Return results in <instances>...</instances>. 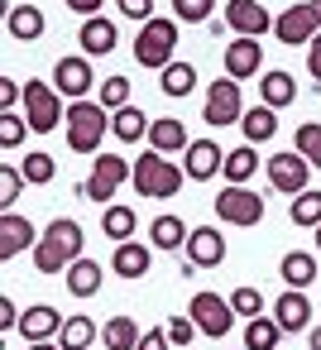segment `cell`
Wrapping results in <instances>:
<instances>
[{"label": "cell", "instance_id": "cell-46", "mask_svg": "<svg viewBox=\"0 0 321 350\" xmlns=\"http://www.w3.org/2000/svg\"><path fill=\"white\" fill-rule=\"evenodd\" d=\"M115 10H120L125 20H139V25H149V20H154V0H115Z\"/></svg>", "mask_w": 321, "mask_h": 350}, {"label": "cell", "instance_id": "cell-23", "mask_svg": "<svg viewBox=\"0 0 321 350\" xmlns=\"http://www.w3.org/2000/svg\"><path fill=\"white\" fill-rule=\"evenodd\" d=\"M278 273H283V283H288V288L307 293V288L316 283L321 264H316V254H307V250H288V254L278 259Z\"/></svg>", "mask_w": 321, "mask_h": 350}, {"label": "cell", "instance_id": "cell-35", "mask_svg": "<svg viewBox=\"0 0 321 350\" xmlns=\"http://www.w3.org/2000/svg\"><path fill=\"white\" fill-rule=\"evenodd\" d=\"M288 216H292V226L316 230V226H321V192H316V187L297 192V197H292V206H288Z\"/></svg>", "mask_w": 321, "mask_h": 350}, {"label": "cell", "instance_id": "cell-49", "mask_svg": "<svg viewBox=\"0 0 321 350\" xmlns=\"http://www.w3.org/2000/svg\"><path fill=\"white\" fill-rule=\"evenodd\" d=\"M139 350H173V340H168V331H158V326H154V331H144V336H139Z\"/></svg>", "mask_w": 321, "mask_h": 350}, {"label": "cell", "instance_id": "cell-1", "mask_svg": "<svg viewBox=\"0 0 321 350\" xmlns=\"http://www.w3.org/2000/svg\"><path fill=\"white\" fill-rule=\"evenodd\" d=\"M82 245H87V235H82V226L72 216L48 221L39 245H34V273H68L82 259Z\"/></svg>", "mask_w": 321, "mask_h": 350}, {"label": "cell", "instance_id": "cell-14", "mask_svg": "<svg viewBox=\"0 0 321 350\" xmlns=\"http://www.w3.org/2000/svg\"><path fill=\"white\" fill-rule=\"evenodd\" d=\"M273 20L278 15H268L259 0H230V5H225V25H230L235 39H259V34L273 29Z\"/></svg>", "mask_w": 321, "mask_h": 350}, {"label": "cell", "instance_id": "cell-51", "mask_svg": "<svg viewBox=\"0 0 321 350\" xmlns=\"http://www.w3.org/2000/svg\"><path fill=\"white\" fill-rule=\"evenodd\" d=\"M307 350H321V326H311V331H307Z\"/></svg>", "mask_w": 321, "mask_h": 350}, {"label": "cell", "instance_id": "cell-27", "mask_svg": "<svg viewBox=\"0 0 321 350\" xmlns=\"http://www.w3.org/2000/svg\"><path fill=\"white\" fill-rule=\"evenodd\" d=\"M259 96H264V106H273V111L292 106V101H297V82H292V72L268 68V72H264V82H259Z\"/></svg>", "mask_w": 321, "mask_h": 350}, {"label": "cell", "instance_id": "cell-53", "mask_svg": "<svg viewBox=\"0 0 321 350\" xmlns=\"http://www.w3.org/2000/svg\"><path fill=\"white\" fill-rule=\"evenodd\" d=\"M307 5H311V10H316V20H321V0H307Z\"/></svg>", "mask_w": 321, "mask_h": 350}, {"label": "cell", "instance_id": "cell-3", "mask_svg": "<svg viewBox=\"0 0 321 350\" xmlns=\"http://www.w3.org/2000/svg\"><path fill=\"white\" fill-rule=\"evenodd\" d=\"M182 183H187V168L173 163L168 154L149 149V154L135 159V192H139V197H158V202H163V197H178Z\"/></svg>", "mask_w": 321, "mask_h": 350}, {"label": "cell", "instance_id": "cell-10", "mask_svg": "<svg viewBox=\"0 0 321 350\" xmlns=\"http://www.w3.org/2000/svg\"><path fill=\"white\" fill-rule=\"evenodd\" d=\"M225 259V235L216 230V226H192V235H187V245H182V273H192V269H216Z\"/></svg>", "mask_w": 321, "mask_h": 350}, {"label": "cell", "instance_id": "cell-39", "mask_svg": "<svg viewBox=\"0 0 321 350\" xmlns=\"http://www.w3.org/2000/svg\"><path fill=\"white\" fill-rule=\"evenodd\" d=\"M292 149H297L311 168H321V125H316V120H302V125H297V144H292Z\"/></svg>", "mask_w": 321, "mask_h": 350}, {"label": "cell", "instance_id": "cell-37", "mask_svg": "<svg viewBox=\"0 0 321 350\" xmlns=\"http://www.w3.org/2000/svg\"><path fill=\"white\" fill-rule=\"evenodd\" d=\"M20 173H25V183H34V187H48L53 178H58V163H53V154H25L20 159Z\"/></svg>", "mask_w": 321, "mask_h": 350}, {"label": "cell", "instance_id": "cell-43", "mask_svg": "<svg viewBox=\"0 0 321 350\" xmlns=\"http://www.w3.org/2000/svg\"><path fill=\"white\" fill-rule=\"evenodd\" d=\"M230 307H235V317L254 321V317H264V293L259 288H235L230 293Z\"/></svg>", "mask_w": 321, "mask_h": 350}, {"label": "cell", "instance_id": "cell-50", "mask_svg": "<svg viewBox=\"0 0 321 350\" xmlns=\"http://www.w3.org/2000/svg\"><path fill=\"white\" fill-rule=\"evenodd\" d=\"M307 72H311V77L321 82V34H316V39L307 44Z\"/></svg>", "mask_w": 321, "mask_h": 350}, {"label": "cell", "instance_id": "cell-25", "mask_svg": "<svg viewBox=\"0 0 321 350\" xmlns=\"http://www.w3.org/2000/svg\"><path fill=\"white\" fill-rule=\"evenodd\" d=\"M63 278H68V293H72V297H96V293H101V283H106V269H101L96 259H87V254H82Z\"/></svg>", "mask_w": 321, "mask_h": 350}, {"label": "cell", "instance_id": "cell-45", "mask_svg": "<svg viewBox=\"0 0 321 350\" xmlns=\"http://www.w3.org/2000/svg\"><path fill=\"white\" fill-rule=\"evenodd\" d=\"M15 106H25V82H15V77H0V116H5V111H15Z\"/></svg>", "mask_w": 321, "mask_h": 350}, {"label": "cell", "instance_id": "cell-11", "mask_svg": "<svg viewBox=\"0 0 321 350\" xmlns=\"http://www.w3.org/2000/svg\"><path fill=\"white\" fill-rule=\"evenodd\" d=\"M316 34H321V20H316V10L307 5V0H302V5H288V10L273 20V39L288 44V49H302V44H311Z\"/></svg>", "mask_w": 321, "mask_h": 350}, {"label": "cell", "instance_id": "cell-32", "mask_svg": "<svg viewBox=\"0 0 321 350\" xmlns=\"http://www.w3.org/2000/svg\"><path fill=\"white\" fill-rule=\"evenodd\" d=\"M96 340H101V326L92 321V317H68V326H63V336H58V345L63 350H96Z\"/></svg>", "mask_w": 321, "mask_h": 350}, {"label": "cell", "instance_id": "cell-22", "mask_svg": "<svg viewBox=\"0 0 321 350\" xmlns=\"http://www.w3.org/2000/svg\"><path fill=\"white\" fill-rule=\"evenodd\" d=\"M149 264H154V250H149L144 240H125V245H115V254H111L115 278H144Z\"/></svg>", "mask_w": 321, "mask_h": 350}, {"label": "cell", "instance_id": "cell-33", "mask_svg": "<svg viewBox=\"0 0 321 350\" xmlns=\"http://www.w3.org/2000/svg\"><path fill=\"white\" fill-rule=\"evenodd\" d=\"M221 173H225V183H235V187H249V178L259 173V154H254V144H240V149H230Z\"/></svg>", "mask_w": 321, "mask_h": 350}, {"label": "cell", "instance_id": "cell-54", "mask_svg": "<svg viewBox=\"0 0 321 350\" xmlns=\"http://www.w3.org/2000/svg\"><path fill=\"white\" fill-rule=\"evenodd\" d=\"M316 250H321V226H316Z\"/></svg>", "mask_w": 321, "mask_h": 350}, {"label": "cell", "instance_id": "cell-31", "mask_svg": "<svg viewBox=\"0 0 321 350\" xmlns=\"http://www.w3.org/2000/svg\"><path fill=\"white\" fill-rule=\"evenodd\" d=\"M240 130H245V144H264V139H273V135H278V111L259 101L254 111H245Z\"/></svg>", "mask_w": 321, "mask_h": 350}, {"label": "cell", "instance_id": "cell-34", "mask_svg": "<svg viewBox=\"0 0 321 350\" xmlns=\"http://www.w3.org/2000/svg\"><path fill=\"white\" fill-rule=\"evenodd\" d=\"M283 336H288V331H283L273 317H254V321H245V350H278Z\"/></svg>", "mask_w": 321, "mask_h": 350}, {"label": "cell", "instance_id": "cell-40", "mask_svg": "<svg viewBox=\"0 0 321 350\" xmlns=\"http://www.w3.org/2000/svg\"><path fill=\"white\" fill-rule=\"evenodd\" d=\"M25 135H29L25 111H5V116H0V149H20V144H25Z\"/></svg>", "mask_w": 321, "mask_h": 350}, {"label": "cell", "instance_id": "cell-15", "mask_svg": "<svg viewBox=\"0 0 321 350\" xmlns=\"http://www.w3.org/2000/svg\"><path fill=\"white\" fill-rule=\"evenodd\" d=\"M221 63H225V77L249 82V77L264 72V44H259V39H235V44H225Z\"/></svg>", "mask_w": 321, "mask_h": 350}, {"label": "cell", "instance_id": "cell-2", "mask_svg": "<svg viewBox=\"0 0 321 350\" xmlns=\"http://www.w3.org/2000/svg\"><path fill=\"white\" fill-rule=\"evenodd\" d=\"M63 135H68V149L72 154H101V139L111 135V111L101 101H72L68 106V120H63Z\"/></svg>", "mask_w": 321, "mask_h": 350}, {"label": "cell", "instance_id": "cell-4", "mask_svg": "<svg viewBox=\"0 0 321 350\" xmlns=\"http://www.w3.org/2000/svg\"><path fill=\"white\" fill-rule=\"evenodd\" d=\"M173 53H178V20L154 15L149 25H139V34H135V63H139V68L163 72L168 63H178Z\"/></svg>", "mask_w": 321, "mask_h": 350}, {"label": "cell", "instance_id": "cell-47", "mask_svg": "<svg viewBox=\"0 0 321 350\" xmlns=\"http://www.w3.org/2000/svg\"><path fill=\"white\" fill-rule=\"evenodd\" d=\"M20 317H25V312H20L10 297H0V331H20Z\"/></svg>", "mask_w": 321, "mask_h": 350}, {"label": "cell", "instance_id": "cell-19", "mask_svg": "<svg viewBox=\"0 0 321 350\" xmlns=\"http://www.w3.org/2000/svg\"><path fill=\"white\" fill-rule=\"evenodd\" d=\"M34 245H39L34 221H25L20 211H5V216H0V259H15V254H25V250H34Z\"/></svg>", "mask_w": 321, "mask_h": 350}, {"label": "cell", "instance_id": "cell-48", "mask_svg": "<svg viewBox=\"0 0 321 350\" xmlns=\"http://www.w3.org/2000/svg\"><path fill=\"white\" fill-rule=\"evenodd\" d=\"M63 5H68L72 15H82V20H96V15H101V5H106V0H63Z\"/></svg>", "mask_w": 321, "mask_h": 350}, {"label": "cell", "instance_id": "cell-12", "mask_svg": "<svg viewBox=\"0 0 321 350\" xmlns=\"http://www.w3.org/2000/svg\"><path fill=\"white\" fill-rule=\"evenodd\" d=\"M53 87H58V96H68V101H87V92L96 87L92 58H87V53L58 58V63H53Z\"/></svg>", "mask_w": 321, "mask_h": 350}, {"label": "cell", "instance_id": "cell-36", "mask_svg": "<svg viewBox=\"0 0 321 350\" xmlns=\"http://www.w3.org/2000/svg\"><path fill=\"white\" fill-rule=\"evenodd\" d=\"M149 235H154V250H182V245H187V235H192V230H187V226H182V216H158V221H154V230H149Z\"/></svg>", "mask_w": 321, "mask_h": 350}, {"label": "cell", "instance_id": "cell-52", "mask_svg": "<svg viewBox=\"0 0 321 350\" xmlns=\"http://www.w3.org/2000/svg\"><path fill=\"white\" fill-rule=\"evenodd\" d=\"M29 350H63L58 340H39V345H29Z\"/></svg>", "mask_w": 321, "mask_h": 350}, {"label": "cell", "instance_id": "cell-42", "mask_svg": "<svg viewBox=\"0 0 321 350\" xmlns=\"http://www.w3.org/2000/svg\"><path fill=\"white\" fill-rule=\"evenodd\" d=\"M20 187H25V173H20V163H0V206H15L20 202Z\"/></svg>", "mask_w": 321, "mask_h": 350}, {"label": "cell", "instance_id": "cell-13", "mask_svg": "<svg viewBox=\"0 0 321 350\" xmlns=\"http://www.w3.org/2000/svg\"><path fill=\"white\" fill-rule=\"evenodd\" d=\"M307 173H311V163H307L297 149L268 154V183H273L283 197H297V192H307Z\"/></svg>", "mask_w": 321, "mask_h": 350}, {"label": "cell", "instance_id": "cell-38", "mask_svg": "<svg viewBox=\"0 0 321 350\" xmlns=\"http://www.w3.org/2000/svg\"><path fill=\"white\" fill-rule=\"evenodd\" d=\"M111 116L115 111H125L130 106V77H120V72H111V77H101V96H96Z\"/></svg>", "mask_w": 321, "mask_h": 350}, {"label": "cell", "instance_id": "cell-20", "mask_svg": "<svg viewBox=\"0 0 321 350\" xmlns=\"http://www.w3.org/2000/svg\"><path fill=\"white\" fill-rule=\"evenodd\" d=\"M115 44H120L115 20H106V15L82 20V29H77V49H82L87 58H106V53H115Z\"/></svg>", "mask_w": 321, "mask_h": 350}, {"label": "cell", "instance_id": "cell-28", "mask_svg": "<svg viewBox=\"0 0 321 350\" xmlns=\"http://www.w3.org/2000/svg\"><path fill=\"white\" fill-rule=\"evenodd\" d=\"M135 226H139L135 206H120V202L101 206V230L111 235V245H125V240H135Z\"/></svg>", "mask_w": 321, "mask_h": 350}, {"label": "cell", "instance_id": "cell-8", "mask_svg": "<svg viewBox=\"0 0 321 350\" xmlns=\"http://www.w3.org/2000/svg\"><path fill=\"white\" fill-rule=\"evenodd\" d=\"M216 221H225V226H259V221H264V197H259L254 187L225 183V187L216 192Z\"/></svg>", "mask_w": 321, "mask_h": 350}, {"label": "cell", "instance_id": "cell-5", "mask_svg": "<svg viewBox=\"0 0 321 350\" xmlns=\"http://www.w3.org/2000/svg\"><path fill=\"white\" fill-rule=\"evenodd\" d=\"M125 183H135V163L120 159V154H96V159H92V178H87L77 192H82L87 202H96V206H111Z\"/></svg>", "mask_w": 321, "mask_h": 350}, {"label": "cell", "instance_id": "cell-16", "mask_svg": "<svg viewBox=\"0 0 321 350\" xmlns=\"http://www.w3.org/2000/svg\"><path fill=\"white\" fill-rule=\"evenodd\" d=\"M63 326H68V317H63L58 307H48V302H34V307H25V317H20V336H25L29 345H39V340H58Z\"/></svg>", "mask_w": 321, "mask_h": 350}, {"label": "cell", "instance_id": "cell-6", "mask_svg": "<svg viewBox=\"0 0 321 350\" xmlns=\"http://www.w3.org/2000/svg\"><path fill=\"white\" fill-rule=\"evenodd\" d=\"M20 111H25L29 130H39V135H48V130H58L68 120V106H63L53 82H25V106Z\"/></svg>", "mask_w": 321, "mask_h": 350}, {"label": "cell", "instance_id": "cell-18", "mask_svg": "<svg viewBox=\"0 0 321 350\" xmlns=\"http://www.w3.org/2000/svg\"><path fill=\"white\" fill-rule=\"evenodd\" d=\"M268 317H273V321H278L288 336H297V331H311V297H307V293H297V288H283Z\"/></svg>", "mask_w": 321, "mask_h": 350}, {"label": "cell", "instance_id": "cell-24", "mask_svg": "<svg viewBox=\"0 0 321 350\" xmlns=\"http://www.w3.org/2000/svg\"><path fill=\"white\" fill-rule=\"evenodd\" d=\"M187 125L178 120V116H158L154 125H149V149H158V154H187Z\"/></svg>", "mask_w": 321, "mask_h": 350}, {"label": "cell", "instance_id": "cell-21", "mask_svg": "<svg viewBox=\"0 0 321 350\" xmlns=\"http://www.w3.org/2000/svg\"><path fill=\"white\" fill-rule=\"evenodd\" d=\"M5 29H10L15 44H39L44 29H48V20H44L39 5H10V10H5Z\"/></svg>", "mask_w": 321, "mask_h": 350}, {"label": "cell", "instance_id": "cell-29", "mask_svg": "<svg viewBox=\"0 0 321 350\" xmlns=\"http://www.w3.org/2000/svg\"><path fill=\"white\" fill-rule=\"evenodd\" d=\"M201 77H197V68L192 63H168L163 72H158V87H163V96H173V101H182V96H192V87H197Z\"/></svg>", "mask_w": 321, "mask_h": 350}, {"label": "cell", "instance_id": "cell-30", "mask_svg": "<svg viewBox=\"0 0 321 350\" xmlns=\"http://www.w3.org/2000/svg\"><path fill=\"white\" fill-rule=\"evenodd\" d=\"M149 125H154V120H149L139 106H125V111L111 116V130H115L120 144H139V139H149Z\"/></svg>", "mask_w": 321, "mask_h": 350}, {"label": "cell", "instance_id": "cell-44", "mask_svg": "<svg viewBox=\"0 0 321 350\" xmlns=\"http://www.w3.org/2000/svg\"><path fill=\"white\" fill-rule=\"evenodd\" d=\"M163 331H168V340H173V350H182V345H192V336H201V331H197V321H192L187 312H182V317H173V321H168Z\"/></svg>", "mask_w": 321, "mask_h": 350}, {"label": "cell", "instance_id": "cell-9", "mask_svg": "<svg viewBox=\"0 0 321 350\" xmlns=\"http://www.w3.org/2000/svg\"><path fill=\"white\" fill-rule=\"evenodd\" d=\"M201 120H206L211 130H225V125H240V120H245V101H240V82H235V77L211 82L206 106H201Z\"/></svg>", "mask_w": 321, "mask_h": 350}, {"label": "cell", "instance_id": "cell-26", "mask_svg": "<svg viewBox=\"0 0 321 350\" xmlns=\"http://www.w3.org/2000/svg\"><path fill=\"white\" fill-rule=\"evenodd\" d=\"M139 321L135 317H125V312H115L106 326H101V350H139Z\"/></svg>", "mask_w": 321, "mask_h": 350}, {"label": "cell", "instance_id": "cell-41", "mask_svg": "<svg viewBox=\"0 0 321 350\" xmlns=\"http://www.w3.org/2000/svg\"><path fill=\"white\" fill-rule=\"evenodd\" d=\"M216 10V0H173V20L178 25H206Z\"/></svg>", "mask_w": 321, "mask_h": 350}, {"label": "cell", "instance_id": "cell-7", "mask_svg": "<svg viewBox=\"0 0 321 350\" xmlns=\"http://www.w3.org/2000/svg\"><path fill=\"white\" fill-rule=\"evenodd\" d=\"M187 317L197 321V331H201L206 340H221V336H230V326H235V307H230V297H221V293H192Z\"/></svg>", "mask_w": 321, "mask_h": 350}, {"label": "cell", "instance_id": "cell-17", "mask_svg": "<svg viewBox=\"0 0 321 350\" xmlns=\"http://www.w3.org/2000/svg\"><path fill=\"white\" fill-rule=\"evenodd\" d=\"M182 168H187L192 183H211V178L225 168V149H221L216 139H192L187 154H182Z\"/></svg>", "mask_w": 321, "mask_h": 350}]
</instances>
